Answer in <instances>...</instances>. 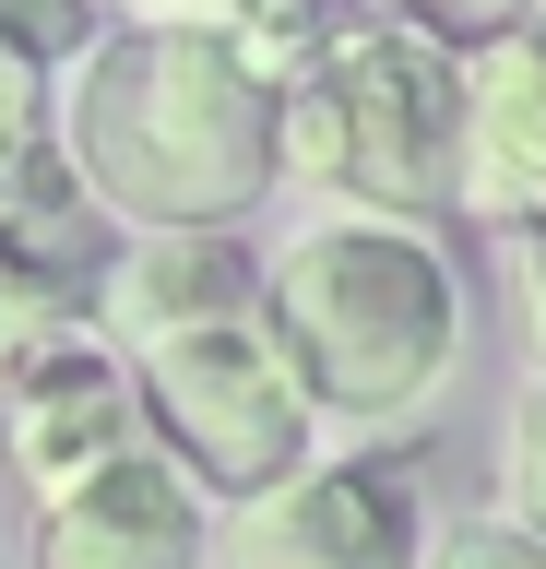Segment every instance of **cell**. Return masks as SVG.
Listing matches in <instances>:
<instances>
[{
    "label": "cell",
    "mask_w": 546,
    "mask_h": 569,
    "mask_svg": "<svg viewBox=\"0 0 546 569\" xmlns=\"http://www.w3.org/2000/svg\"><path fill=\"white\" fill-rule=\"evenodd\" d=\"M274 119L286 83H261L202 24H96L60 96V154L83 202L143 238H226L274 190Z\"/></svg>",
    "instance_id": "obj_1"
},
{
    "label": "cell",
    "mask_w": 546,
    "mask_h": 569,
    "mask_svg": "<svg viewBox=\"0 0 546 569\" xmlns=\"http://www.w3.org/2000/svg\"><path fill=\"white\" fill-rule=\"evenodd\" d=\"M261 320H274L309 416L345 427L428 416L464 356V284H451L439 238L380 226V213H309L261 273Z\"/></svg>",
    "instance_id": "obj_2"
},
{
    "label": "cell",
    "mask_w": 546,
    "mask_h": 569,
    "mask_svg": "<svg viewBox=\"0 0 546 569\" xmlns=\"http://www.w3.org/2000/svg\"><path fill=\"white\" fill-rule=\"evenodd\" d=\"M451 154H464V48L393 12H357L286 83V119H274V167L332 213H380V226L451 202Z\"/></svg>",
    "instance_id": "obj_3"
},
{
    "label": "cell",
    "mask_w": 546,
    "mask_h": 569,
    "mask_svg": "<svg viewBox=\"0 0 546 569\" xmlns=\"http://www.w3.org/2000/svg\"><path fill=\"white\" fill-rule=\"evenodd\" d=\"M131 403L155 427V462L190 498H226V510L286 487L309 462V427H321L261 309H226V320H190V332L131 345Z\"/></svg>",
    "instance_id": "obj_4"
},
{
    "label": "cell",
    "mask_w": 546,
    "mask_h": 569,
    "mask_svg": "<svg viewBox=\"0 0 546 569\" xmlns=\"http://www.w3.org/2000/svg\"><path fill=\"white\" fill-rule=\"evenodd\" d=\"M202 569H428L416 487L393 462H297L286 487L238 498L202 533Z\"/></svg>",
    "instance_id": "obj_5"
},
{
    "label": "cell",
    "mask_w": 546,
    "mask_h": 569,
    "mask_svg": "<svg viewBox=\"0 0 546 569\" xmlns=\"http://www.w3.org/2000/svg\"><path fill=\"white\" fill-rule=\"evenodd\" d=\"M131 427H143L131 368L96 332H48V345H24L0 368V462H12V487L37 498V510L96 487L108 462H131Z\"/></svg>",
    "instance_id": "obj_6"
},
{
    "label": "cell",
    "mask_w": 546,
    "mask_h": 569,
    "mask_svg": "<svg viewBox=\"0 0 546 569\" xmlns=\"http://www.w3.org/2000/svg\"><path fill=\"white\" fill-rule=\"evenodd\" d=\"M451 202L487 226H546V12L510 36L464 48V154H451Z\"/></svg>",
    "instance_id": "obj_7"
},
{
    "label": "cell",
    "mask_w": 546,
    "mask_h": 569,
    "mask_svg": "<svg viewBox=\"0 0 546 569\" xmlns=\"http://www.w3.org/2000/svg\"><path fill=\"white\" fill-rule=\"evenodd\" d=\"M24 569H202V498L155 451H131L96 487H72L60 510H37Z\"/></svg>",
    "instance_id": "obj_8"
},
{
    "label": "cell",
    "mask_w": 546,
    "mask_h": 569,
    "mask_svg": "<svg viewBox=\"0 0 546 569\" xmlns=\"http://www.w3.org/2000/svg\"><path fill=\"white\" fill-rule=\"evenodd\" d=\"M108 332L155 345V332H190V320H226V309H261V273L238 238H131L108 284H96Z\"/></svg>",
    "instance_id": "obj_9"
},
{
    "label": "cell",
    "mask_w": 546,
    "mask_h": 569,
    "mask_svg": "<svg viewBox=\"0 0 546 569\" xmlns=\"http://www.w3.org/2000/svg\"><path fill=\"white\" fill-rule=\"evenodd\" d=\"M368 0H190L179 24H202V36H226V48H238V60L261 71V83H297V71L321 60L332 36L357 24Z\"/></svg>",
    "instance_id": "obj_10"
},
{
    "label": "cell",
    "mask_w": 546,
    "mask_h": 569,
    "mask_svg": "<svg viewBox=\"0 0 546 569\" xmlns=\"http://www.w3.org/2000/svg\"><path fill=\"white\" fill-rule=\"evenodd\" d=\"M499 522L546 533V368L510 391V416H499Z\"/></svg>",
    "instance_id": "obj_11"
},
{
    "label": "cell",
    "mask_w": 546,
    "mask_h": 569,
    "mask_svg": "<svg viewBox=\"0 0 546 569\" xmlns=\"http://www.w3.org/2000/svg\"><path fill=\"white\" fill-rule=\"evenodd\" d=\"M37 142H60V107H48V71L24 48H0V178L24 167Z\"/></svg>",
    "instance_id": "obj_12"
},
{
    "label": "cell",
    "mask_w": 546,
    "mask_h": 569,
    "mask_svg": "<svg viewBox=\"0 0 546 569\" xmlns=\"http://www.w3.org/2000/svg\"><path fill=\"white\" fill-rule=\"evenodd\" d=\"M0 48H24V60H83L96 48V0H0Z\"/></svg>",
    "instance_id": "obj_13"
},
{
    "label": "cell",
    "mask_w": 546,
    "mask_h": 569,
    "mask_svg": "<svg viewBox=\"0 0 546 569\" xmlns=\"http://www.w3.org/2000/svg\"><path fill=\"white\" fill-rule=\"evenodd\" d=\"M368 12H393V24L439 36V48H487V36H510L523 12H546V0H368Z\"/></svg>",
    "instance_id": "obj_14"
},
{
    "label": "cell",
    "mask_w": 546,
    "mask_h": 569,
    "mask_svg": "<svg viewBox=\"0 0 546 569\" xmlns=\"http://www.w3.org/2000/svg\"><path fill=\"white\" fill-rule=\"evenodd\" d=\"M48 332H72V297H60V284H37V273H12V261H0V368H12V356H24V345H48Z\"/></svg>",
    "instance_id": "obj_15"
},
{
    "label": "cell",
    "mask_w": 546,
    "mask_h": 569,
    "mask_svg": "<svg viewBox=\"0 0 546 569\" xmlns=\"http://www.w3.org/2000/svg\"><path fill=\"white\" fill-rule=\"evenodd\" d=\"M428 569H546V533H523V522H464V533H439Z\"/></svg>",
    "instance_id": "obj_16"
},
{
    "label": "cell",
    "mask_w": 546,
    "mask_h": 569,
    "mask_svg": "<svg viewBox=\"0 0 546 569\" xmlns=\"http://www.w3.org/2000/svg\"><path fill=\"white\" fill-rule=\"evenodd\" d=\"M510 309H523V345L546 368V226H510Z\"/></svg>",
    "instance_id": "obj_17"
},
{
    "label": "cell",
    "mask_w": 546,
    "mask_h": 569,
    "mask_svg": "<svg viewBox=\"0 0 546 569\" xmlns=\"http://www.w3.org/2000/svg\"><path fill=\"white\" fill-rule=\"evenodd\" d=\"M190 0H119V24H179Z\"/></svg>",
    "instance_id": "obj_18"
},
{
    "label": "cell",
    "mask_w": 546,
    "mask_h": 569,
    "mask_svg": "<svg viewBox=\"0 0 546 569\" xmlns=\"http://www.w3.org/2000/svg\"><path fill=\"white\" fill-rule=\"evenodd\" d=\"M0 487H12V462H0Z\"/></svg>",
    "instance_id": "obj_19"
}]
</instances>
